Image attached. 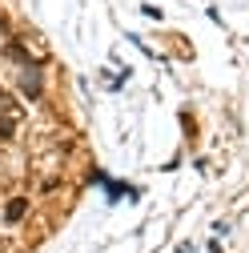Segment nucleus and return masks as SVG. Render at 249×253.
<instances>
[{"mask_svg": "<svg viewBox=\"0 0 249 253\" xmlns=\"http://www.w3.org/2000/svg\"><path fill=\"white\" fill-rule=\"evenodd\" d=\"M20 88H24L33 101L41 97V73H37V65H28V69H24V77H20Z\"/></svg>", "mask_w": 249, "mask_h": 253, "instance_id": "nucleus-1", "label": "nucleus"}, {"mask_svg": "<svg viewBox=\"0 0 249 253\" xmlns=\"http://www.w3.org/2000/svg\"><path fill=\"white\" fill-rule=\"evenodd\" d=\"M24 209H28V201H24V197H12V201H8V209H4V217H8V221H20V217H24Z\"/></svg>", "mask_w": 249, "mask_h": 253, "instance_id": "nucleus-2", "label": "nucleus"}, {"mask_svg": "<svg viewBox=\"0 0 249 253\" xmlns=\"http://www.w3.org/2000/svg\"><path fill=\"white\" fill-rule=\"evenodd\" d=\"M0 33H8V24H4V16H0Z\"/></svg>", "mask_w": 249, "mask_h": 253, "instance_id": "nucleus-4", "label": "nucleus"}, {"mask_svg": "<svg viewBox=\"0 0 249 253\" xmlns=\"http://www.w3.org/2000/svg\"><path fill=\"white\" fill-rule=\"evenodd\" d=\"M8 137H12V121L0 117V141H8Z\"/></svg>", "mask_w": 249, "mask_h": 253, "instance_id": "nucleus-3", "label": "nucleus"}]
</instances>
